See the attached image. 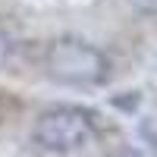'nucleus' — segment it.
I'll return each mask as SVG.
<instances>
[{
  "mask_svg": "<svg viewBox=\"0 0 157 157\" xmlns=\"http://www.w3.org/2000/svg\"><path fill=\"white\" fill-rule=\"evenodd\" d=\"M44 66L50 78L72 88H91L107 78L110 63L94 44L82 41V38H57L44 54Z\"/></svg>",
  "mask_w": 157,
  "mask_h": 157,
  "instance_id": "f257e3e1",
  "label": "nucleus"
},
{
  "mask_svg": "<svg viewBox=\"0 0 157 157\" xmlns=\"http://www.w3.org/2000/svg\"><path fill=\"white\" fill-rule=\"evenodd\" d=\"M138 13H145V16H157V0H129Z\"/></svg>",
  "mask_w": 157,
  "mask_h": 157,
  "instance_id": "7ed1b4c3",
  "label": "nucleus"
},
{
  "mask_svg": "<svg viewBox=\"0 0 157 157\" xmlns=\"http://www.w3.org/2000/svg\"><path fill=\"white\" fill-rule=\"evenodd\" d=\"M110 157H141V154H138L135 148H116V151H113Z\"/></svg>",
  "mask_w": 157,
  "mask_h": 157,
  "instance_id": "20e7f679",
  "label": "nucleus"
},
{
  "mask_svg": "<svg viewBox=\"0 0 157 157\" xmlns=\"http://www.w3.org/2000/svg\"><path fill=\"white\" fill-rule=\"evenodd\" d=\"M94 138V120L82 107H50L35 120V141L44 151L69 154L91 145Z\"/></svg>",
  "mask_w": 157,
  "mask_h": 157,
  "instance_id": "f03ea898",
  "label": "nucleus"
}]
</instances>
